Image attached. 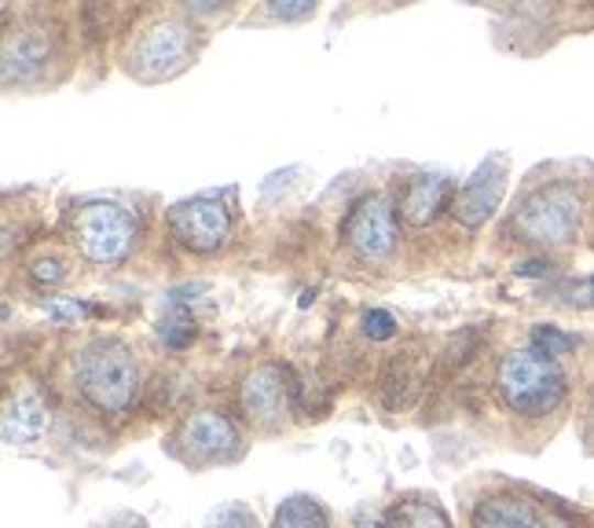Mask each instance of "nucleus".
<instances>
[{
  "mask_svg": "<svg viewBox=\"0 0 594 528\" xmlns=\"http://www.w3.org/2000/svg\"><path fill=\"white\" fill-rule=\"evenodd\" d=\"M77 382L99 411H125L136 396L140 371L132 352L114 338H99L77 356Z\"/></svg>",
  "mask_w": 594,
  "mask_h": 528,
  "instance_id": "1",
  "label": "nucleus"
},
{
  "mask_svg": "<svg viewBox=\"0 0 594 528\" xmlns=\"http://www.w3.org/2000/svg\"><path fill=\"white\" fill-rule=\"evenodd\" d=\"M499 393L521 415H547L565 393L558 360L539 349H514L499 363Z\"/></svg>",
  "mask_w": 594,
  "mask_h": 528,
  "instance_id": "2",
  "label": "nucleus"
},
{
  "mask_svg": "<svg viewBox=\"0 0 594 528\" xmlns=\"http://www.w3.org/2000/svg\"><path fill=\"white\" fill-rule=\"evenodd\" d=\"M576 224H580V191L569 184L536 187L514 217V228L521 231L528 242H543V246L569 242Z\"/></svg>",
  "mask_w": 594,
  "mask_h": 528,
  "instance_id": "3",
  "label": "nucleus"
},
{
  "mask_svg": "<svg viewBox=\"0 0 594 528\" xmlns=\"http://www.w3.org/2000/svg\"><path fill=\"white\" fill-rule=\"evenodd\" d=\"M74 239L88 261H121L136 239V217L118 202H88L74 217Z\"/></svg>",
  "mask_w": 594,
  "mask_h": 528,
  "instance_id": "4",
  "label": "nucleus"
},
{
  "mask_svg": "<svg viewBox=\"0 0 594 528\" xmlns=\"http://www.w3.org/2000/svg\"><path fill=\"white\" fill-rule=\"evenodd\" d=\"M169 228L173 235L191 250H217L220 242L231 235V213L228 206L213 195L187 198L169 209Z\"/></svg>",
  "mask_w": 594,
  "mask_h": 528,
  "instance_id": "5",
  "label": "nucleus"
},
{
  "mask_svg": "<svg viewBox=\"0 0 594 528\" xmlns=\"http://www.w3.org/2000/svg\"><path fill=\"white\" fill-rule=\"evenodd\" d=\"M345 242L360 257L378 261L396 242V213L385 195H363L345 220Z\"/></svg>",
  "mask_w": 594,
  "mask_h": 528,
  "instance_id": "6",
  "label": "nucleus"
},
{
  "mask_svg": "<svg viewBox=\"0 0 594 528\" xmlns=\"http://www.w3.org/2000/svg\"><path fill=\"white\" fill-rule=\"evenodd\" d=\"M242 411H246L253 422L275 426L283 422L286 411H290V382H286V371L279 363H261L253 367L246 378H242Z\"/></svg>",
  "mask_w": 594,
  "mask_h": 528,
  "instance_id": "7",
  "label": "nucleus"
},
{
  "mask_svg": "<svg viewBox=\"0 0 594 528\" xmlns=\"http://www.w3.org/2000/svg\"><path fill=\"white\" fill-rule=\"evenodd\" d=\"M187 52H191V33L180 22H158L140 37L136 52H132V63L143 77H162L180 70Z\"/></svg>",
  "mask_w": 594,
  "mask_h": 528,
  "instance_id": "8",
  "label": "nucleus"
},
{
  "mask_svg": "<svg viewBox=\"0 0 594 528\" xmlns=\"http://www.w3.org/2000/svg\"><path fill=\"white\" fill-rule=\"evenodd\" d=\"M503 184H506V158L495 154V158L484 162L481 169L462 184V191L455 195V202H451V213L466 228H481L484 220L495 213V206H499Z\"/></svg>",
  "mask_w": 594,
  "mask_h": 528,
  "instance_id": "9",
  "label": "nucleus"
},
{
  "mask_svg": "<svg viewBox=\"0 0 594 528\" xmlns=\"http://www.w3.org/2000/svg\"><path fill=\"white\" fill-rule=\"evenodd\" d=\"M180 444L187 448V455H195V459L224 455V451L235 448V426L217 411H198L184 422Z\"/></svg>",
  "mask_w": 594,
  "mask_h": 528,
  "instance_id": "10",
  "label": "nucleus"
},
{
  "mask_svg": "<svg viewBox=\"0 0 594 528\" xmlns=\"http://www.w3.org/2000/svg\"><path fill=\"white\" fill-rule=\"evenodd\" d=\"M44 429H48V407H44L41 396H33V393L11 396L4 407V440L8 444H30V440H41Z\"/></svg>",
  "mask_w": 594,
  "mask_h": 528,
  "instance_id": "11",
  "label": "nucleus"
},
{
  "mask_svg": "<svg viewBox=\"0 0 594 528\" xmlns=\"http://www.w3.org/2000/svg\"><path fill=\"white\" fill-rule=\"evenodd\" d=\"M448 202V180L444 176H411L404 184V195H400V213L411 220V224H429L440 209Z\"/></svg>",
  "mask_w": 594,
  "mask_h": 528,
  "instance_id": "12",
  "label": "nucleus"
},
{
  "mask_svg": "<svg viewBox=\"0 0 594 528\" xmlns=\"http://www.w3.org/2000/svg\"><path fill=\"white\" fill-rule=\"evenodd\" d=\"M473 528H536V506L521 495H492L473 510Z\"/></svg>",
  "mask_w": 594,
  "mask_h": 528,
  "instance_id": "13",
  "label": "nucleus"
},
{
  "mask_svg": "<svg viewBox=\"0 0 594 528\" xmlns=\"http://www.w3.org/2000/svg\"><path fill=\"white\" fill-rule=\"evenodd\" d=\"M44 55H48V48H44V41H37L33 33L11 37L4 48V81H15V74L26 77L30 70H37L44 63Z\"/></svg>",
  "mask_w": 594,
  "mask_h": 528,
  "instance_id": "14",
  "label": "nucleus"
},
{
  "mask_svg": "<svg viewBox=\"0 0 594 528\" xmlns=\"http://www.w3.org/2000/svg\"><path fill=\"white\" fill-rule=\"evenodd\" d=\"M382 528H451V521L437 503L411 499V503H396Z\"/></svg>",
  "mask_w": 594,
  "mask_h": 528,
  "instance_id": "15",
  "label": "nucleus"
},
{
  "mask_svg": "<svg viewBox=\"0 0 594 528\" xmlns=\"http://www.w3.org/2000/svg\"><path fill=\"white\" fill-rule=\"evenodd\" d=\"M275 528H327V521L316 499L294 495V499H286L279 506V514H275Z\"/></svg>",
  "mask_w": 594,
  "mask_h": 528,
  "instance_id": "16",
  "label": "nucleus"
},
{
  "mask_svg": "<svg viewBox=\"0 0 594 528\" xmlns=\"http://www.w3.org/2000/svg\"><path fill=\"white\" fill-rule=\"evenodd\" d=\"M532 349L547 352V356H565V352L576 349V338H572V334H561L558 327L539 323V327H532Z\"/></svg>",
  "mask_w": 594,
  "mask_h": 528,
  "instance_id": "17",
  "label": "nucleus"
},
{
  "mask_svg": "<svg viewBox=\"0 0 594 528\" xmlns=\"http://www.w3.org/2000/svg\"><path fill=\"white\" fill-rule=\"evenodd\" d=\"M158 338H162L169 349H187V345H191V338H195V323H191V319H187L184 312L165 316L162 327H158Z\"/></svg>",
  "mask_w": 594,
  "mask_h": 528,
  "instance_id": "18",
  "label": "nucleus"
},
{
  "mask_svg": "<svg viewBox=\"0 0 594 528\" xmlns=\"http://www.w3.org/2000/svg\"><path fill=\"white\" fill-rule=\"evenodd\" d=\"M206 528H261V525L242 503H228V506H220L213 517H209Z\"/></svg>",
  "mask_w": 594,
  "mask_h": 528,
  "instance_id": "19",
  "label": "nucleus"
},
{
  "mask_svg": "<svg viewBox=\"0 0 594 528\" xmlns=\"http://www.w3.org/2000/svg\"><path fill=\"white\" fill-rule=\"evenodd\" d=\"M363 334L374 338V341H385L396 334V319L389 312H382V308H371L367 316H363Z\"/></svg>",
  "mask_w": 594,
  "mask_h": 528,
  "instance_id": "20",
  "label": "nucleus"
},
{
  "mask_svg": "<svg viewBox=\"0 0 594 528\" xmlns=\"http://www.w3.org/2000/svg\"><path fill=\"white\" fill-rule=\"evenodd\" d=\"M312 0H275L272 4V15L275 19H305V15H312Z\"/></svg>",
  "mask_w": 594,
  "mask_h": 528,
  "instance_id": "21",
  "label": "nucleus"
},
{
  "mask_svg": "<svg viewBox=\"0 0 594 528\" xmlns=\"http://www.w3.org/2000/svg\"><path fill=\"white\" fill-rule=\"evenodd\" d=\"M565 294H572V297H569L572 305H594V279H587V283H569Z\"/></svg>",
  "mask_w": 594,
  "mask_h": 528,
  "instance_id": "22",
  "label": "nucleus"
},
{
  "mask_svg": "<svg viewBox=\"0 0 594 528\" xmlns=\"http://www.w3.org/2000/svg\"><path fill=\"white\" fill-rule=\"evenodd\" d=\"M33 279L59 283V279H63V264H59V261H37V264H33Z\"/></svg>",
  "mask_w": 594,
  "mask_h": 528,
  "instance_id": "23",
  "label": "nucleus"
},
{
  "mask_svg": "<svg viewBox=\"0 0 594 528\" xmlns=\"http://www.w3.org/2000/svg\"><path fill=\"white\" fill-rule=\"evenodd\" d=\"M81 312H85V305H77V301H55L48 308L52 319H74V316H81Z\"/></svg>",
  "mask_w": 594,
  "mask_h": 528,
  "instance_id": "24",
  "label": "nucleus"
},
{
  "mask_svg": "<svg viewBox=\"0 0 594 528\" xmlns=\"http://www.w3.org/2000/svg\"><path fill=\"white\" fill-rule=\"evenodd\" d=\"M550 264L547 261H525L521 268H517V275H547Z\"/></svg>",
  "mask_w": 594,
  "mask_h": 528,
  "instance_id": "25",
  "label": "nucleus"
},
{
  "mask_svg": "<svg viewBox=\"0 0 594 528\" xmlns=\"http://www.w3.org/2000/svg\"><path fill=\"white\" fill-rule=\"evenodd\" d=\"M110 528H147V525H143L140 517H121V521H114Z\"/></svg>",
  "mask_w": 594,
  "mask_h": 528,
  "instance_id": "26",
  "label": "nucleus"
},
{
  "mask_svg": "<svg viewBox=\"0 0 594 528\" xmlns=\"http://www.w3.org/2000/svg\"><path fill=\"white\" fill-rule=\"evenodd\" d=\"M547 528H565V525H547Z\"/></svg>",
  "mask_w": 594,
  "mask_h": 528,
  "instance_id": "27",
  "label": "nucleus"
}]
</instances>
